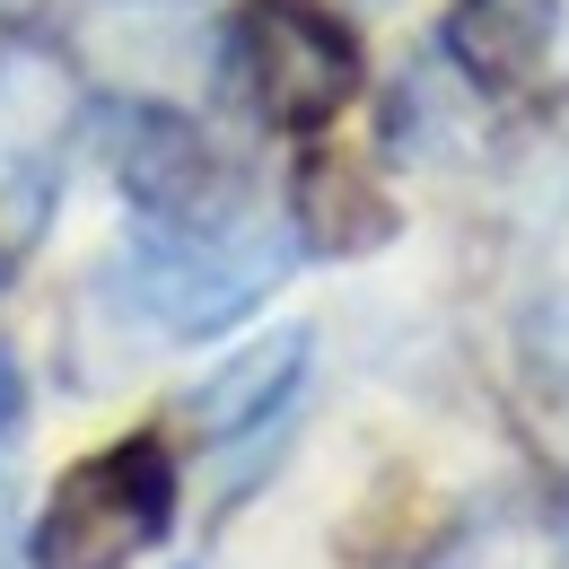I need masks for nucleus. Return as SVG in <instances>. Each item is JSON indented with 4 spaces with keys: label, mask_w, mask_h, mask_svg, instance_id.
Here are the masks:
<instances>
[{
    "label": "nucleus",
    "mask_w": 569,
    "mask_h": 569,
    "mask_svg": "<svg viewBox=\"0 0 569 569\" xmlns=\"http://www.w3.org/2000/svg\"><path fill=\"white\" fill-rule=\"evenodd\" d=\"M176 517V465L158 438H123L62 473V491L36 517V569H123Z\"/></svg>",
    "instance_id": "1"
},
{
    "label": "nucleus",
    "mask_w": 569,
    "mask_h": 569,
    "mask_svg": "<svg viewBox=\"0 0 569 569\" xmlns=\"http://www.w3.org/2000/svg\"><path fill=\"white\" fill-rule=\"evenodd\" d=\"M289 272V246L281 237H263V228H193V219H176L167 237H149L141 263H132V289H141V307L158 325H176V333H219V325H237L263 289Z\"/></svg>",
    "instance_id": "2"
},
{
    "label": "nucleus",
    "mask_w": 569,
    "mask_h": 569,
    "mask_svg": "<svg viewBox=\"0 0 569 569\" xmlns=\"http://www.w3.org/2000/svg\"><path fill=\"white\" fill-rule=\"evenodd\" d=\"M237 62H246V88L254 106L307 132L325 114H342L359 88V44L316 9V0H246L237 18Z\"/></svg>",
    "instance_id": "3"
},
{
    "label": "nucleus",
    "mask_w": 569,
    "mask_h": 569,
    "mask_svg": "<svg viewBox=\"0 0 569 569\" xmlns=\"http://www.w3.org/2000/svg\"><path fill=\"white\" fill-rule=\"evenodd\" d=\"M114 176H123V193L141 202V211H167V219H202L211 202V149L193 123H176L167 106H123L114 114Z\"/></svg>",
    "instance_id": "4"
},
{
    "label": "nucleus",
    "mask_w": 569,
    "mask_h": 569,
    "mask_svg": "<svg viewBox=\"0 0 569 569\" xmlns=\"http://www.w3.org/2000/svg\"><path fill=\"white\" fill-rule=\"evenodd\" d=\"M561 44V0H456L447 53L482 88H535Z\"/></svg>",
    "instance_id": "5"
},
{
    "label": "nucleus",
    "mask_w": 569,
    "mask_h": 569,
    "mask_svg": "<svg viewBox=\"0 0 569 569\" xmlns=\"http://www.w3.org/2000/svg\"><path fill=\"white\" fill-rule=\"evenodd\" d=\"M298 368H307V333L289 325V333H263L254 351H237L219 377L193 386V429L202 438H237V429L272 421L289 395H298Z\"/></svg>",
    "instance_id": "6"
},
{
    "label": "nucleus",
    "mask_w": 569,
    "mask_h": 569,
    "mask_svg": "<svg viewBox=\"0 0 569 569\" xmlns=\"http://www.w3.org/2000/svg\"><path fill=\"white\" fill-rule=\"evenodd\" d=\"M298 228L316 254H368L395 237V202L359 176L351 158H307L298 167Z\"/></svg>",
    "instance_id": "7"
},
{
    "label": "nucleus",
    "mask_w": 569,
    "mask_h": 569,
    "mask_svg": "<svg viewBox=\"0 0 569 569\" xmlns=\"http://www.w3.org/2000/svg\"><path fill=\"white\" fill-rule=\"evenodd\" d=\"M517 351H526V368H535L552 395H569V289H552V298H535V307H526Z\"/></svg>",
    "instance_id": "8"
},
{
    "label": "nucleus",
    "mask_w": 569,
    "mask_h": 569,
    "mask_svg": "<svg viewBox=\"0 0 569 569\" xmlns=\"http://www.w3.org/2000/svg\"><path fill=\"white\" fill-rule=\"evenodd\" d=\"M18 421V368H9V351H0V429Z\"/></svg>",
    "instance_id": "9"
}]
</instances>
